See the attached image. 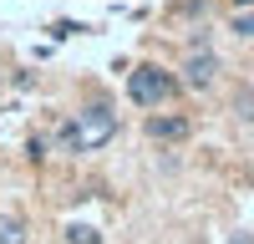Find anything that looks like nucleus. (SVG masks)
<instances>
[{"mask_svg":"<svg viewBox=\"0 0 254 244\" xmlns=\"http://www.w3.org/2000/svg\"><path fill=\"white\" fill-rule=\"evenodd\" d=\"M127 97H132L142 112H147V107H163V102L178 97V76L163 71V66H153V61H142V66L127 76Z\"/></svg>","mask_w":254,"mask_h":244,"instance_id":"1","label":"nucleus"},{"mask_svg":"<svg viewBox=\"0 0 254 244\" xmlns=\"http://www.w3.org/2000/svg\"><path fill=\"white\" fill-rule=\"evenodd\" d=\"M71 122H76V132H81V153H97V148H107V142L117 137V112L107 107V102L81 107Z\"/></svg>","mask_w":254,"mask_h":244,"instance_id":"2","label":"nucleus"},{"mask_svg":"<svg viewBox=\"0 0 254 244\" xmlns=\"http://www.w3.org/2000/svg\"><path fill=\"white\" fill-rule=\"evenodd\" d=\"M219 81V56L208 51V46H193L183 56V87H193V92H208Z\"/></svg>","mask_w":254,"mask_h":244,"instance_id":"3","label":"nucleus"},{"mask_svg":"<svg viewBox=\"0 0 254 244\" xmlns=\"http://www.w3.org/2000/svg\"><path fill=\"white\" fill-rule=\"evenodd\" d=\"M142 132L153 137V142H183L188 137V117L183 112H153L142 122Z\"/></svg>","mask_w":254,"mask_h":244,"instance_id":"4","label":"nucleus"},{"mask_svg":"<svg viewBox=\"0 0 254 244\" xmlns=\"http://www.w3.org/2000/svg\"><path fill=\"white\" fill-rule=\"evenodd\" d=\"M0 244H26V219L20 214H0Z\"/></svg>","mask_w":254,"mask_h":244,"instance_id":"5","label":"nucleus"},{"mask_svg":"<svg viewBox=\"0 0 254 244\" xmlns=\"http://www.w3.org/2000/svg\"><path fill=\"white\" fill-rule=\"evenodd\" d=\"M229 31H234L239 41H254V5H244V10L229 15Z\"/></svg>","mask_w":254,"mask_h":244,"instance_id":"6","label":"nucleus"},{"mask_svg":"<svg viewBox=\"0 0 254 244\" xmlns=\"http://www.w3.org/2000/svg\"><path fill=\"white\" fill-rule=\"evenodd\" d=\"M56 148H61V153H81V132H76V122H71V117L56 127Z\"/></svg>","mask_w":254,"mask_h":244,"instance_id":"7","label":"nucleus"},{"mask_svg":"<svg viewBox=\"0 0 254 244\" xmlns=\"http://www.w3.org/2000/svg\"><path fill=\"white\" fill-rule=\"evenodd\" d=\"M66 244H102V234L92 224H66Z\"/></svg>","mask_w":254,"mask_h":244,"instance_id":"8","label":"nucleus"},{"mask_svg":"<svg viewBox=\"0 0 254 244\" xmlns=\"http://www.w3.org/2000/svg\"><path fill=\"white\" fill-rule=\"evenodd\" d=\"M224 244H254V234H229Z\"/></svg>","mask_w":254,"mask_h":244,"instance_id":"9","label":"nucleus"},{"mask_svg":"<svg viewBox=\"0 0 254 244\" xmlns=\"http://www.w3.org/2000/svg\"><path fill=\"white\" fill-rule=\"evenodd\" d=\"M244 5H254V0H234V10H244Z\"/></svg>","mask_w":254,"mask_h":244,"instance_id":"10","label":"nucleus"},{"mask_svg":"<svg viewBox=\"0 0 254 244\" xmlns=\"http://www.w3.org/2000/svg\"><path fill=\"white\" fill-rule=\"evenodd\" d=\"M0 87H5V76H0Z\"/></svg>","mask_w":254,"mask_h":244,"instance_id":"11","label":"nucleus"}]
</instances>
